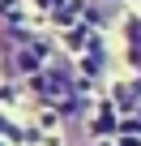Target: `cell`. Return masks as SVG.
<instances>
[]
</instances>
